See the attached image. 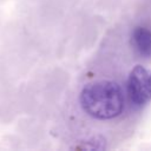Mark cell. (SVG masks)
<instances>
[{
	"label": "cell",
	"mask_w": 151,
	"mask_h": 151,
	"mask_svg": "<svg viewBox=\"0 0 151 151\" xmlns=\"http://www.w3.org/2000/svg\"><path fill=\"white\" fill-rule=\"evenodd\" d=\"M83 110L96 119H112L124 109V96L120 86L111 80L90 83L80 93Z\"/></svg>",
	"instance_id": "6da1fadb"
},
{
	"label": "cell",
	"mask_w": 151,
	"mask_h": 151,
	"mask_svg": "<svg viewBox=\"0 0 151 151\" xmlns=\"http://www.w3.org/2000/svg\"><path fill=\"white\" fill-rule=\"evenodd\" d=\"M127 93L131 101L142 106L151 100V71L137 65L127 79Z\"/></svg>",
	"instance_id": "7a4b0ae2"
},
{
	"label": "cell",
	"mask_w": 151,
	"mask_h": 151,
	"mask_svg": "<svg viewBox=\"0 0 151 151\" xmlns=\"http://www.w3.org/2000/svg\"><path fill=\"white\" fill-rule=\"evenodd\" d=\"M132 44L137 52L144 57H151V31L146 27H136L132 33Z\"/></svg>",
	"instance_id": "3957f363"
},
{
	"label": "cell",
	"mask_w": 151,
	"mask_h": 151,
	"mask_svg": "<svg viewBox=\"0 0 151 151\" xmlns=\"http://www.w3.org/2000/svg\"><path fill=\"white\" fill-rule=\"evenodd\" d=\"M105 147V139H103L101 137H93L88 140L80 142L79 145L74 146V149H79V150H101Z\"/></svg>",
	"instance_id": "277c9868"
}]
</instances>
